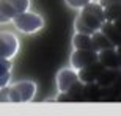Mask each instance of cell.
Masks as SVG:
<instances>
[{
	"label": "cell",
	"mask_w": 121,
	"mask_h": 116,
	"mask_svg": "<svg viewBox=\"0 0 121 116\" xmlns=\"http://www.w3.org/2000/svg\"><path fill=\"white\" fill-rule=\"evenodd\" d=\"M104 22H105V16L102 6L99 3L90 2L79 9V14L74 19V30L85 35H93L94 31H99Z\"/></svg>",
	"instance_id": "1"
},
{
	"label": "cell",
	"mask_w": 121,
	"mask_h": 116,
	"mask_svg": "<svg viewBox=\"0 0 121 116\" xmlns=\"http://www.w3.org/2000/svg\"><path fill=\"white\" fill-rule=\"evenodd\" d=\"M55 83H57V89L58 93H66L69 96V100H77L80 99V96L85 91V85L79 80L77 77V71L69 67H63L57 72L55 77Z\"/></svg>",
	"instance_id": "2"
},
{
	"label": "cell",
	"mask_w": 121,
	"mask_h": 116,
	"mask_svg": "<svg viewBox=\"0 0 121 116\" xmlns=\"http://www.w3.org/2000/svg\"><path fill=\"white\" fill-rule=\"evenodd\" d=\"M38 86L33 80H19L8 85V104H27L36 96Z\"/></svg>",
	"instance_id": "3"
},
{
	"label": "cell",
	"mask_w": 121,
	"mask_h": 116,
	"mask_svg": "<svg viewBox=\"0 0 121 116\" xmlns=\"http://www.w3.org/2000/svg\"><path fill=\"white\" fill-rule=\"evenodd\" d=\"M11 22L21 33L24 35H35L44 27V17L38 13H33L30 9L17 14L11 19Z\"/></svg>",
	"instance_id": "4"
},
{
	"label": "cell",
	"mask_w": 121,
	"mask_h": 116,
	"mask_svg": "<svg viewBox=\"0 0 121 116\" xmlns=\"http://www.w3.org/2000/svg\"><path fill=\"white\" fill-rule=\"evenodd\" d=\"M19 38L11 31H0V58L13 60L19 52Z\"/></svg>",
	"instance_id": "5"
},
{
	"label": "cell",
	"mask_w": 121,
	"mask_h": 116,
	"mask_svg": "<svg viewBox=\"0 0 121 116\" xmlns=\"http://www.w3.org/2000/svg\"><path fill=\"white\" fill-rule=\"evenodd\" d=\"M94 61H98V52L93 49H72V54L69 57V64L76 71Z\"/></svg>",
	"instance_id": "6"
},
{
	"label": "cell",
	"mask_w": 121,
	"mask_h": 116,
	"mask_svg": "<svg viewBox=\"0 0 121 116\" xmlns=\"http://www.w3.org/2000/svg\"><path fill=\"white\" fill-rule=\"evenodd\" d=\"M31 0H0V9L11 21L14 16L30 9Z\"/></svg>",
	"instance_id": "7"
},
{
	"label": "cell",
	"mask_w": 121,
	"mask_h": 116,
	"mask_svg": "<svg viewBox=\"0 0 121 116\" xmlns=\"http://www.w3.org/2000/svg\"><path fill=\"white\" fill-rule=\"evenodd\" d=\"M102 69H104V66L98 60V61L91 63V64L82 67V69H77V77H79V80L83 85H93V83H96V80H98L99 74L102 72Z\"/></svg>",
	"instance_id": "8"
},
{
	"label": "cell",
	"mask_w": 121,
	"mask_h": 116,
	"mask_svg": "<svg viewBox=\"0 0 121 116\" xmlns=\"http://www.w3.org/2000/svg\"><path fill=\"white\" fill-rule=\"evenodd\" d=\"M98 60L107 69H120L121 66V57L118 52V47H108V49L98 52Z\"/></svg>",
	"instance_id": "9"
},
{
	"label": "cell",
	"mask_w": 121,
	"mask_h": 116,
	"mask_svg": "<svg viewBox=\"0 0 121 116\" xmlns=\"http://www.w3.org/2000/svg\"><path fill=\"white\" fill-rule=\"evenodd\" d=\"M99 31L112 42L113 47H120V28H118V22H108V21H105L101 25Z\"/></svg>",
	"instance_id": "10"
},
{
	"label": "cell",
	"mask_w": 121,
	"mask_h": 116,
	"mask_svg": "<svg viewBox=\"0 0 121 116\" xmlns=\"http://www.w3.org/2000/svg\"><path fill=\"white\" fill-rule=\"evenodd\" d=\"M118 77H120V69H107V67H104L102 72L99 74L98 80H96V85L101 86V88L112 86L118 80Z\"/></svg>",
	"instance_id": "11"
},
{
	"label": "cell",
	"mask_w": 121,
	"mask_h": 116,
	"mask_svg": "<svg viewBox=\"0 0 121 116\" xmlns=\"http://www.w3.org/2000/svg\"><path fill=\"white\" fill-rule=\"evenodd\" d=\"M13 74V61L8 58H0V88L11 83Z\"/></svg>",
	"instance_id": "12"
},
{
	"label": "cell",
	"mask_w": 121,
	"mask_h": 116,
	"mask_svg": "<svg viewBox=\"0 0 121 116\" xmlns=\"http://www.w3.org/2000/svg\"><path fill=\"white\" fill-rule=\"evenodd\" d=\"M71 44H72V49H93V44H91V35L79 33V31H76V33L72 35Z\"/></svg>",
	"instance_id": "13"
},
{
	"label": "cell",
	"mask_w": 121,
	"mask_h": 116,
	"mask_svg": "<svg viewBox=\"0 0 121 116\" xmlns=\"http://www.w3.org/2000/svg\"><path fill=\"white\" fill-rule=\"evenodd\" d=\"M91 44H93V50H96V52H101V50H104V49L113 47V44L101 33V31H94L93 35H91Z\"/></svg>",
	"instance_id": "14"
},
{
	"label": "cell",
	"mask_w": 121,
	"mask_h": 116,
	"mask_svg": "<svg viewBox=\"0 0 121 116\" xmlns=\"http://www.w3.org/2000/svg\"><path fill=\"white\" fill-rule=\"evenodd\" d=\"M120 3L117 5H110V6H105L104 9V16H105V21L108 22H118V19H120Z\"/></svg>",
	"instance_id": "15"
},
{
	"label": "cell",
	"mask_w": 121,
	"mask_h": 116,
	"mask_svg": "<svg viewBox=\"0 0 121 116\" xmlns=\"http://www.w3.org/2000/svg\"><path fill=\"white\" fill-rule=\"evenodd\" d=\"M90 2H93V0H65V3L72 9H80L85 5H88Z\"/></svg>",
	"instance_id": "16"
},
{
	"label": "cell",
	"mask_w": 121,
	"mask_h": 116,
	"mask_svg": "<svg viewBox=\"0 0 121 116\" xmlns=\"http://www.w3.org/2000/svg\"><path fill=\"white\" fill-rule=\"evenodd\" d=\"M98 3L102 6V8H105V6H110V5H117L120 3V0H98Z\"/></svg>",
	"instance_id": "17"
},
{
	"label": "cell",
	"mask_w": 121,
	"mask_h": 116,
	"mask_svg": "<svg viewBox=\"0 0 121 116\" xmlns=\"http://www.w3.org/2000/svg\"><path fill=\"white\" fill-rule=\"evenodd\" d=\"M9 22H11V21H9V19L3 14V11L0 9V25H5V24H9Z\"/></svg>",
	"instance_id": "18"
}]
</instances>
